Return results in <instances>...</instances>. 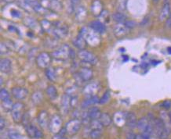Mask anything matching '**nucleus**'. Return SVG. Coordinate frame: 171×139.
Listing matches in <instances>:
<instances>
[{"label":"nucleus","mask_w":171,"mask_h":139,"mask_svg":"<svg viewBox=\"0 0 171 139\" xmlns=\"http://www.w3.org/2000/svg\"><path fill=\"white\" fill-rule=\"evenodd\" d=\"M80 34L85 38L86 43H88L90 46H98V44L100 41L98 33L95 32L94 31H93L92 32H90V31H88L86 29L83 28V29L82 30V32H81Z\"/></svg>","instance_id":"1"},{"label":"nucleus","mask_w":171,"mask_h":139,"mask_svg":"<svg viewBox=\"0 0 171 139\" xmlns=\"http://www.w3.org/2000/svg\"><path fill=\"white\" fill-rule=\"evenodd\" d=\"M70 47L67 45H63L61 47L58 48L55 51H53L51 56L56 59H59V60H64V59H67L70 57V52H71Z\"/></svg>","instance_id":"2"},{"label":"nucleus","mask_w":171,"mask_h":139,"mask_svg":"<svg viewBox=\"0 0 171 139\" xmlns=\"http://www.w3.org/2000/svg\"><path fill=\"white\" fill-rule=\"evenodd\" d=\"M24 108H25V106L21 102H16L15 104H13L11 110V115L13 119L16 123H19L21 121H22V118L24 116Z\"/></svg>","instance_id":"3"},{"label":"nucleus","mask_w":171,"mask_h":139,"mask_svg":"<svg viewBox=\"0 0 171 139\" xmlns=\"http://www.w3.org/2000/svg\"><path fill=\"white\" fill-rule=\"evenodd\" d=\"M81 125H82V122L79 120V119H73L68 121L65 125V129L67 131V134L70 136H72L76 134L78 131L80 130Z\"/></svg>","instance_id":"4"},{"label":"nucleus","mask_w":171,"mask_h":139,"mask_svg":"<svg viewBox=\"0 0 171 139\" xmlns=\"http://www.w3.org/2000/svg\"><path fill=\"white\" fill-rule=\"evenodd\" d=\"M51 55L47 53H41L36 56V64L39 68L46 69L49 67L51 63Z\"/></svg>","instance_id":"5"},{"label":"nucleus","mask_w":171,"mask_h":139,"mask_svg":"<svg viewBox=\"0 0 171 139\" xmlns=\"http://www.w3.org/2000/svg\"><path fill=\"white\" fill-rule=\"evenodd\" d=\"M78 56L81 61L86 63L96 64L97 62V59L95 55L91 53L89 51L85 50V49L79 51L78 53Z\"/></svg>","instance_id":"6"},{"label":"nucleus","mask_w":171,"mask_h":139,"mask_svg":"<svg viewBox=\"0 0 171 139\" xmlns=\"http://www.w3.org/2000/svg\"><path fill=\"white\" fill-rule=\"evenodd\" d=\"M165 127L164 122L162 119H155L154 122H153V134L155 136V137L160 138L162 136V134H163L165 131Z\"/></svg>","instance_id":"7"},{"label":"nucleus","mask_w":171,"mask_h":139,"mask_svg":"<svg viewBox=\"0 0 171 139\" xmlns=\"http://www.w3.org/2000/svg\"><path fill=\"white\" fill-rule=\"evenodd\" d=\"M61 124H62V121H61V118L60 117V116L54 115L53 117L51 118L49 125V128L51 132L55 134H58L62 128H61Z\"/></svg>","instance_id":"8"},{"label":"nucleus","mask_w":171,"mask_h":139,"mask_svg":"<svg viewBox=\"0 0 171 139\" xmlns=\"http://www.w3.org/2000/svg\"><path fill=\"white\" fill-rule=\"evenodd\" d=\"M99 90V85L97 83H90L86 85L83 89V93L89 98L93 96H96Z\"/></svg>","instance_id":"9"},{"label":"nucleus","mask_w":171,"mask_h":139,"mask_svg":"<svg viewBox=\"0 0 171 139\" xmlns=\"http://www.w3.org/2000/svg\"><path fill=\"white\" fill-rule=\"evenodd\" d=\"M12 95L16 99L21 100L24 99L28 95V90L25 88H21V87H15L12 89L11 91Z\"/></svg>","instance_id":"10"},{"label":"nucleus","mask_w":171,"mask_h":139,"mask_svg":"<svg viewBox=\"0 0 171 139\" xmlns=\"http://www.w3.org/2000/svg\"><path fill=\"white\" fill-rule=\"evenodd\" d=\"M25 130H26L28 135L30 137H32V138H40L43 136V134H42L41 131L38 128H35V126H33L31 124L27 125L25 127Z\"/></svg>","instance_id":"11"},{"label":"nucleus","mask_w":171,"mask_h":139,"mask_svg":"<svg viewBox=\"0 0 171 139\" xmlns=\"http://www.w3.org/2000/svg\"><path fill=\"white\" fill-rule=\"evenodd\" d=\"M137 122H138V120H137V118L134 113L132 112L127 113V116H126V124L129 128L134 129V128H137Z\"/></svg>","instance_id":"12"},{"label":"nucleus","mask_w":171,"mask_h":139,"mask_svg":"<svg viewBox=\"0 0 171 139\" xmlns=\"http://www.w3.org/2000/svg\"><path fill=\"white\" fill-rule=\"evenodd\" d=\"M90 28L94 31L95 32L98 33V34H103L105 32L106 27L104 24L101 21H98V20H95V21H92L90 24Z\"/></svg>","instance_id":"13"},{"label":"nucleus","mask_w":171,"mask_h":139,"mask_svg":"<svg viewBox=\"0 0 171 139\" xmlns=\"http://www.w3.org/2000/svg\"><path fill=\"white\" fill-rule=\"evenodd\" d=\"M170 13V5H169V2H166L163 4V8L161 9L159 19L160 21H164L168 18V16H169Z\"/></svg>","instance_id":"14"},{"label":"nucleus","mask_w":171,"mask_h":139,"mask_svg":"<svg viewBox=\"0 0 171 139\" xmlns=\"http://www.w3.org/2000/svg\"><path fill=\"white\" fill-rule=\"evenodd\" d=\"M38 122H39V124L40 126L43 128H46L47 126H49L50 120L49 119L48 113H46V111L43 110V111L40 112L39 114V116H38Z\"/></svg>","instance_id":"15"},{"label":"nucleus","mask_w":171,"mask_h":139,"mask_svg":"<svg viewBox=\"0 0 171 139\" xmlns=\"http://www.w3.org/2000/svg\"><path fill=\"white\" fill-rule=\"evenodd\" d=\"M0 69L2 73L8 74L12 70V63L7 58H3L0 60Z\"/></svg>","instance_id":"16"},{"label":"nucleus","mask_w":171,"mask_h":139,"mask_svg":"<svg viewBox=\"0 0 171 139\" xmlns=\"http://www.w3.org/2000/svg\"><path fill=\"white\" fill-rule=\"evenodd\" d=\"M79 74L84 81H89L93 77V71L88 67H82L79 71Z\"/></svg>","instance_id":"17"},{"label":"nucleus","mask_w":171,"mask_h":139,"mask_svg":"<svg viewBox=\"0 0 171 139\" xmlns=\"http://www.w3.org/2000/svg\"><path fill=\"white\" fill-rule=\"evenodd\" d=\"M71 99L72 97L67 94H64L61 98V109L64 113H67L71 106Z\"/></svg>","instance_id":"18"},{"label":"nucleus","mask_w":171,"mask_h":139,"mask_svg":"<svg viewBox=\"0 0 171 139\" xmlns=\"http://www.w3.org/2000/svg\"><path fill=\"white\" fill-rule=\"evenodd\" d=\"M127 29L128 28L124 25V24H118L114 28V34L117 38H121L127 34Z\"/></svg>","instance_id":"19"},{"label":"nucleus","mask_w":171,"mask_h":139,"mask_svg":"<svg viewBox=\"0 0 171 139\" xmlns=\"http://www.w3.org/2000/svg\"><path fill=\"white\" fill-rule=\"evenodd\" d=\"M91 10H92L93 14L97 16H100L103 12V6H102L100 1H99V0L94 1L92 7H91Z\"/></svg>","instance_id":"20"},{"label":"nucleus","mask_w":171,"mask_h":139,"mask_svg":"<svg viewBox=\"0 0 171 139\" xmlns=\"http://www.w3.org/2000/svg\"><path fill=\"white\" fill-rule=\"evenodd\" d=\"M112 19L114 21H115L118 24H124L127 21V16L123 13L120 12H116L112 15Z\"/></svg>","instance_id":"21"},{"label":"nucleus","mask_w":171,"mask_h":139,"mask_svg":"<svg viewBox=\"0 0 171 139\" xmlns=\"http://www.w3.org/2000/svg\"><path fill=\"white\" fill-rule=\"evenodd\" d=\"M99 120L100 121V123L102 124V125L104 127H109L112 122V117L109 116V114L106 113H101L100 118H99Z\"/></svg>","instance_id":"22"},{"label":"nucleus","mask_w":171,"mask_h":139,"mask_svg":"<svg viewBox=\"0 0 171 139\" xmlns=\"http://www.w3.org/2000/svg\"><path fill=\"white\" fill-rule=\"evenodd\" d=\"M73 43H74V46H76V47H77L78 49H79L80 50H82V49L85 48L86 41L85 38L80 34L79 36H78L77 38L73 41Z\"/></svg>","instance_id":"23"},{"label":"nucleus","mask_w":171,"mask_h":139,"mask_svg":"<svg viewBox=\"0 0 171 139\" xmlns=\"http://www.w3.org/2000/svg\"><path fill=\"white\" fill-rule=\"evenodd\" d=\"M88 113H89V116L91 119H99L100 115H101L100 110L96 106L90 107V108L89 109V110H88Z\"/></svg>","instance_id":"24"},{"label":"nucleus","mask_w":171,"mask_h":139,"mask_svg":"<svg viewBox=\"0 0 171 139\" xmlns=\"http://www.w3.org/2000/svg\"><path fill=\"white\" fill-rule=\"evenodd\" d=\"M149 124V119L148 118L145 117H145H141V119H138V122H137V128L141 131H144L146 129Z\"/></svg>","instance_id":"25"},{"label":"nucleus","mask_w":171,"mask_h":139,"mask_svg":"<svg viewBox=\"0 0 171 139\" xmlns=\"http://www.w3.org/2000/svg\"><path fill=\"white\" fill-rule=\"evenodd\" d=\"M127 2L128 0H117L116 2V9L118 12L123 13L127 10Z\"/></svg>","instance_id":"26"},{"label":"nucleus","mask_w":171,"mask_h":139,"mask_svg":"<svg viewBox=\"0 0 171 139\" xmlns=\"http://www.w3.org/2000/svg\"><path fill=\"white\" fill-rule=\"evenodd\" d=\"M46 94L51 99H54L58 96V91L53 85H49L46 89Z\"/></svg>","instance_id":"27"},{"label":"nucleus","mask_w":171,"mask_h":139,"mask_svg":"<svg viewBox=\"0 0 171 139\" xmlns=\"http://www.w3.org/2000/svg\"><path fill=\"white\" fill-rule=\"evenodd\" d=\"M53 33H54V34L56 35L57 37H58V38H63V37H64L66 35V34H67V29H66V28H64V27H57V28H53Z\"/></svg>","instance_id":"28"},{"label":"nucleus","mask_w":171,"mask_h":139,"mask_svg":"<svg viewBox=\"0 0 171 139\" xmlns=\"http://www.w3.org/2000/svg\"><path fill=\"white\" fill-rule=\"evenodd\" d=\"M43 94H42L41 92H39V91L34 92L32 94V95H31V99H32V102L35 104H39V103H41L42 101H43Z\"/></svg>","instance_id":"29"},{"label":"nucleus","mask_w":171,"mask_h":139,"mask_svg":"<svg viewBox=\"0 0 171 139\" xmlns=\"http://www.w3.org/2000/svg\"><path fill=\"white\" fill-rule=\"evenodd\" d=\"M90 127L91 130H102V128H103L104 126L100 123V121L99 120V119H91Z\"/></svg>","instance_id":"30"},{"label":"nucleus","mask_w":171,"mask_h":139,"mask_svg":"<svg viewBox=\"0 0 171 139\" xmlns=\"http://www.w3.org/2000/svg\"><path fill=\"white\" fill-rule=\"evenodd\" d=\"M86 16V10L82 7H81L80 8H79V10L76 12V17L80 21H83L85 17Z\"/></svg>","instance_id":"31"},{"label":"nucleus","mask_w":171,"mask_h":139,"mask_svg":"<svg viewBox=\"0 0 171 139\" xmlns=\"http://www.w3.org/2000/svg\"><path fill=\"white\" fill-rule=\"evenodd\" d=\"M49 7L55 12H58L61 10V5L59 0H52L49 2Z\"/></svg>","instance_id":"32"},{"label":"nucleus","mask_w":171,"mask_h":139,"mask_svg":"<svg viewBox=\"0 0 171 139\" xmlns=\"http://www.w3.org/2000/svg\"><path fill=\"white\" fill-rule=\"evenodd\" d=\"M81 117V122L82 124H90L91 119L89 116V113L88 112H83L82 113L80 114Z\"/></svg>","instance_id":"33"},{"label":"nucleus","mask_w":171,"mask_h":139,"mask_svg":"<svg viewBox=\"0 0 171 139\" xmlns=\"http://www.w3.org/2000/svg\"><path fill=\"white\" fill-rule=\"evenodd\" d=\"M13 103H12V101L10 100V98L7 100H4V101H2V108L4 109L7 111H9V110H12V108H13Z\"/></svg>","instance_id":"34"},{"label":"nucleus","mask_w":171,"mask_h":139,"mask_svg":"<svg viewBox=\"0 0 171 139\" xmlns=\"http://www.w3.org/2000/svg\"><path fill=\"white\" fill-rule=\"evenodd\" d=\"M25 2L34 10H35V9L41 6V4L39 2V0H25Z\"/></svg>","instance_id":"35"},{"label":"nucleus","mask_w":171,"mask_h":139,"mask_svg":"<svg viewBox=\"0 0 171 139\" xmlns=\"http://www.w3.org/2000/svg\"><path fill=\"white\" fill-rule=\"evenodd\" d=\"M102 135V130H91L90 137L92 139H99Z\"/></svg>","instance_id":"36"},{"label":"nucleus","mask_w":171,"mask_h":139,"mask_svg":"<svg viewBox=\"0 0 171 139\" xmlns=\"http://www.w3.org/2000/svg\"><path fill=\"white\" fill-rule=\"evenodd\" d=\"M9 137L10 139H24V137L17 131H10L9 132Z\"/></svg>","instance_id":"37"},{"label":"nucleus","mask_w":171,"mask_h":139,"mask_svg":"<svg viewBox=\"0 0 171 139\" xmlns=\"http://www.w3.org/2000/svg\"><path fill=\"white\" fill-rule=\"evenodd\" d=\"M46 76H47V77L49 79V80H53L55 79L54 70H53V68H52V67H48L47 70H46Z\"/></svg>","instance_id":"38"},{"label":"nucleus","mask_w":171,"mask_h":139,"mask_svg":"<svg viewBox=\"0 0 171 139\" xmlns=\"http://www.w3.org/2000/svg\"><path fill=\"white\" fill-rule=\"evenodd\" d=\"M109 99H110V93L109 92H106L103 95V96L100 98L99 100V103L103 105V104H105V103L109 102Z\"/></svg>","instance_id":"39"},{"label":"nucleus","mask_w":171,"mask_h":139,"mask_svg":"<svg viewBox=\"0 0 171 139\" xmlns=\"http://www.w3.org/2000/svg\"><path fill=\"white\" fill-rule=\"evenodd\" d=\"M0 98L2 101L9 99L10 98V93L8 92V91L4 89H1V91H0Z\"/></svg>","instance_id":"40"},{"label":"nucleus","mask_w":171,"mask_h":139,"mask_svg":"<svg viewBox=\"0 0 171 139\" xmlns=\"http://www.w3.org/2000/svg\"><path fill=\"white\" fill-rule=\"evenodd\" d=\"M124 25H125L126 27H127V28H129V29H130V28H133L136 27V23L135 21H133V20H127V21L124 23Z\"/></svg>","instance_id":"41"},{"label":"nucleus","mask_w":171,"mask_h":139,"mask_svg":"<svg viewBox=\"0 0 171 139\" xmlns=\"http://www.w3.org/2000/svg\"><path fill=\"white\" fill-rule=\"evenodd\" d=\"M22 122H23L24 125H25V127L27 126V125L30 124V117H29V115L28 114V113H25L23 116V118H22Z\"/></svg>","instance_id":"42"},{"label":"nucleus","mask_w":171,"mask_h":139,"mask_svg":"<svg viewBox=\"0 0 171 139\" xmlns=\"http://www.w3.org/2000/svg\"><path fill=\"white\" fill-rule=\"evenodd\" d=\"M136 135L133 131H128L126 134V137L127 139H136Z\"/></svg>","instance_id":"43"},{"label":"nucleus","mask_w":171,"mask_h":139,"mask_svg":"<svg viewBox=\"0 0 171 139\" xmlns=\"http://www.w3.org/2000/svg\"><path fill=\"white\" fill-rule=\"evenodd\" d=\"M163 107L166 110H169L171 107V101L170 100H166V101L163 102Z\"/></svg>","instance_id":"44"},{"label":"nucleus","mask_w":171,"mask_h":139,"mask_svg":"<svg viewBox=\"0 0 171 139\" xmlns=\"http://www.w3.org/2000/svg\"><path fill=\"white\" fill-rule=\"evenodd\" d=\"M165 26L167 29H171V13L169 16H168V18L166 20V23H165Z\"/></svg>","instance_id":"45"},{"label":"nucleus","mask_w":171,"mask_h":139,"mask_svg":"<svg viewBox=\"0 0 171 139\" xmlns=\"http://www.w3.org/2000/svg\"><path fill=\"white\" fill-rule=\"evenodd\" d=\"M70 2H71L72 7H76L79 4V2H80V0H70Z\"/></svg>","instance_id":"46"},{"label":"nucleus","mask_w":171,"mask_h":139,"mask_svg":"<svg viewBox=\"0 0 171 139\" xmlns=\"http://www.w3.org/2000/svg\"><path fill=\"white\" fill-rule=\"evenodd\" d=\"M6 127V120L2 117L0 119V129L2 130Z\"/></svg>","instance_id":"47"},{"label":"nucleus","mask_w":171,"mask_h":139,"mask_svg":"<svg viewBox=\"0 0 171 139\" xmlns=\"http://www.w3.org/2000/svg\"><path fill=\"white\" fill-rule=\"evenodd\" d=\"M53 138L54 139H67L65 137H64V136L60 135L59 134H56V135L53 137Z\"/></svg>","instance_id":"48"},{"label":"nucleus","mask_w":171,"mask_h":139,"mask_svg":"<svg viewBox=\"0 0 171 139\" xmlns=\"http://www.w3.org/2000/svg\"><path fill=\"white\" fill-rule=\"evenodd\" d=\"M136 139H145V137H144V135H141V134H136Z\"/></svg>","instance_id":"49"},{"label":"nucleus","mask_w":171,"mask_h":139,"mask_svg":"<svg viewBox=\"0 0 171 139\" xmlns=\"http://www.w3.org/2000/svg\"><path fill=\"white\" fill-rule=\"evenodd\" d=\"M2 1H4L5 2H13L15 0H2Z\"/></svg>","instance_id":"50"},{"label":"nucleus","mask_w":171,"mask_h":139,"mask_svg":"<svg viewBox=\"0 0 171 139\" xmlns=\"http://www.w3.org/2000/svg\"><path fill=\"white\" fill-rule=\"evenodd\" d=\"M160 0H152V2H153V3L154 4H156V3H158L159 2Z\"/></svg>","instance_id":"51"},{"label":"nucleus","mask_w":171,"mask_h":139,"mask_svg":"<svg viewBox=\"0 0 171 139\" xmlns=\"http://www.w3.org/2000/svg\"><path fill=\"white\" fill-rule=\"evenodd\" d=\"M168 52H169V53H171V47L170 48H168Z\"/></svg>","instance_id":"52"},{"label":"nucleus","mask_w":171,"mask_h":139,"mask_svg":"<svg viewBox=\"0 0 171 139\" xmlns=\"http://www.w3.org/2000/svg\"><path fill=\"white\" fill-rule=\"evenodd\" d=\"M169 119H170V122H171V111H170V113H169Z\"/></svg>","instance_id":"53"},{"label":"nucleus","mask_w":171,"mask_h":139,"mask_svg":"<svg viewBox=\"0 0 171 139\" xmlns=\"http://www.w3.org/2000/svg\"><path fill=\"white\" fill-rule=\"evenodd\" d=\"M145 137V139H150L149 137H145V136H144Z\"/></svg>","instance_id":"54"}]
</instances>
